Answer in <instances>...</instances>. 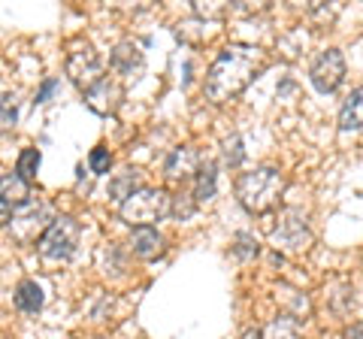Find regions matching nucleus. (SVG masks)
I'll return each mask as SVG.
<instances>
[{
	"mask_svg": "<svg viewBox=\"0 0 363 339\" xmlns=\"http://www.w3.org/2000/svg\"><path fill=\"white\" fill-rule=\"evenodd\" d=\"M257 252H260V243L255 240L252 233H236L233 255L240 257V261H252V257H257Z\"/></svg>",
	"mask_w": 363,
	"mask_h": 339,
	"instance_id": "obj_21",
	"label": "nucleus"
},
{
	"mask_svg": "<svg viewBox=\"0 0 363 339\" xmlns=\"http://www.w3.org/2000/svg\"><path fill=\"white\" fill-rule=\"evenodd\" d=\"M260 336L264 339H300V327L291 318H279V321H272L267 327V333H260Z\"/></svg>",
	"mask_w": 363,
	"mask_h": 339,
	"instance_id": "obj_20",
	"label": "nucleus"
},
{
	"mask_svg": "<svg viewBox=\"0 0 363 339\" xmlns=\"http://www.w3.org/2000/svg\"><path fill=\"white\" fill-rule=\"evenodd\" d=\"M43 303H45V297H43V288L37 285V282L25 279V282H21V285L16 288V306H18L21 312L33 315V312L43 309Z\"/></svg>",
	"mask_w": 363,
	"mask_h": 339,
	"instance_id": "obj_16",
	"label": "nucleus"
},
{
	"mask_svg": "<svg viewBox=\"0 0 363 339\" xmlns=\"http://www.w3.org/2000/svg\"><path fill=\"white\" fill-rule=\"evenodd\" d=\"M136 191H140V170H124V173H118L109 182V197L118 203H124L130 194H136Z\"/></svg>",
	"mask_w": 363,
	"mask_h": 339,
	"instance_id": "obj_17",
	"label": "nucleus"
},
{
	"mask_svg": "<svg viewBox=\"0 0 363 339\" xmlns=\"http://www.w3.org/2000/svg\"><path fill=\"white\" fill-rule=\"evenodd\" d=\"M264 64L267 55L257 46H227L206 73V97L212 104H227L245 91L248 82L264 70Z\"/></svg>",
	"mask_w": 363,
	"mask_h": 339,
	"instance_id": "obj_1",
	"label": "nucleus"
},
{
	"mask_svg": "<svg viewBox=\"0 0 363 339\" xmlns=\"http://www.w3.org/2000/svg\"><path fill=\"white\" fill-rule=\"evenodd\" d=\"M309 79H312L315 91L333 94L336 88L345 82V58H342V52L339 49H324L315 58L312 70H309Z\"/></svg>",
	"mask_w": 363,
	"mask_h": 339,
	"instance_id": "obj_5",
	"label": "nucleus"
},
{
	"mask_svg": "<svg viewBox=\"0 0 363 339\" xmlns=\"http://www.w3.org/2000/svg\"><path fill=\"white\" fill-rule=\"evenodd\" d=\"M67 76H70L73 85H79L82 91H88L91 85H97L100 79H104V61H100L94 46L85 43V46L70 52V58H67Z\"/></svg>",
	"mask_w": 363,
	"mask_h": 339,
	"instance_id": "obj_7",
	"label": "nucleus"
},
{
	"mask_svg": "<svg viewBox=\"0 0 363 339\" xmlns=\"http://www.w3.org/2000/svg\"><path fill=\"white\" fill-rule=\"evenodd\" d=\"M130 248H133L136 257H143V261H155V257L164 255L167 240H164V233L157 228H133Z\"/></svg>",
	"mask_w": 363,
	"mask_h": 339,
	"instance_id": "obj_11",
	"label": "nucleus"
},
{
	"mask_svg": "<svg viewBox=\"0 0 363 339\" xmlns=\"http://www.w3.org/2000/svg\"><path fill=\"white\" fill-rule=\"evenodd\" d=\"M121 100H124V88L118 82H112V79H106V76L85 91L88 109H94L97 116H112V112L121 106Z\"/></svg>",
	"mask_w": 363,
	"mask_h": 339,
	"instance_id": "obj_9",
	"label": "nucleus"
},
{
	"mask_svg": "<svg viewBox=\"0 0 363 339\" xmlns=\"http://www.w3.org/2000/svg\"><path fill=\"white\" fill-rule=\"evenodd\" d=\"M363 128V88H354L339 106V130H360Z\"/></svg>",
	"mask_w": 363,
	"mask_h": 339,
	"instance_id": "obj_13",
	"label": "nucleus"
},
{
	"mask_svg": "<svg viewBox=\"0 0 363 339\" xmlns=\"http://www.w3.org/2000/svg\"><path fill=\"white\" fill-rule=\"evenodd\" d=\"M200 170V152L191 149V145H182V149H173L169 157L164 161V176L169 182H179L185 185L188 179H194Z\"/></svg>",
	"mask_w": 363,
	"mask_h": 339,
	"instance_id": "obj_10",
	"label": "nucleus"
},
{
	"mask_svg": "<svg viewBox=\"0 0 363 339\" xmlns=\"http://www.w3.org/2000/svg\"><path fill=\"white\" fill-rule=\"evenodd\" d=\"M240 339H264V336H260V330H245Z\"/></svg>",
	"mask_w": 363,
	"mask_h": 339,
	"instance_id": "obj_27",
	"label": "nucleus"
},
{
	"mask_svg": "<svg viewBox=\"0 0 363 339\" xmlns=\"http://www.w3.org/2000/svg\"><path fill=\"white\" fill-rule=\"evenodd\" d=\"M9 218H13V209H9L6 203H0V228H6Z\"/></svg>",
	"mask_w": 363,
	"mask_h": 339,
	"instance_id": "obj_26",
	"label": "nucleus"
},
{
	"mask_svg": "<svg viewBox=\"0 0 363 339\" xmlns=\"http://www.w3.org/2000/svg\"><path fill=\"white\" fill-rule=\"evenodd\" d=\"M49 224H52L49 221V209H45L43 203H28V206H21L16 216L9 218L6 228L13 230V236L21 245H28V243H37Z\"/></svg>",
	"mask_w": 363,
	"mask_h": 339,
	"instance_id": "obj_6",
	"label": "nucleus"
},
{
	"mask_svg": "<svg viewBox=\"0 0 363 339\" xmlns=\"http://www.w3.org/2000/svg\"><path fill=\"white\" fill-rule=\"evenodd\" d=\"M16 121H18V100H16V94L4 91L0 94V137L13 130Z\"/></svg>",
	"mask_w": 363,
	"mask_h": 339,
	"instance_id": "obj_18",
	"label": "nucleus"
},
{
	"mask_svg": "<svg viewBox=\"0 0 363 339\" xmlns=\"http://www.w3.org/2000/svg\"><path fill=\"white\" fill-rule=\"evenodd\" d=\"M79 224L70 216H61V218H52V224L45 228V233L37 240V252L45 264H67L70 257L76 255V245H79Z\"/></svg>",
	"mask_w": 363,
	"mask_h": 339,
	"instance_id": "obj_4",
	"label": "nucleus"
},
{
	"mask_svg": "<svg viewBox=\"0 0 363 339\" xmlns=\"http://www.w3.org/2000/svg\"><path fill=\"white\" fill-rule=\"evenodd\" d=\"M242 157H245V152H242V140L240 137H230L224 143V161L230 164V167H240L242 164Z\"/></svg>",
	"mask_w": 363,
	"mask_h": 339,
	"instance_id": "obj_23",
	"label": "nucleus"
},
{
	"mask_svg": "<svg viewBox=\"0 0 363 339\" xmlns=\"http://www.w3.org/2000/svg\"><path fill=\"white\" fill-rule=\"evenodd\" d=\"M37 170H40V149H25L18 155L16 176H21L25 182H33V179H37Z\"/></svg>",
	"mask_w": 363,
	"mask_h": 339,
	"instance_id": "obj_19",
	"label": "nucleus"
},
{
	"mask_svg": "<svg viewBox=\"0 0 363 339\" xmlns=\"http://www.w3.org/2000/svg\"><path fill=\"white\" fill-rule=\"evenodd\" d=\"M55 88H58V79H49V82H45V85L40 88V94H37V104H45V100H49V94L55 91Z\"/></svg>",
	"mask_w": 363,
	"mask_h": 339,
	"instance_id": "obj_24",
	"label": "nucleus"
},
{
	"mask_svg": "<svg viewBox=\"0 0 363 339\" xmlns=\"http://www.w3.org/2000/svg\"><path fill=\"white\" fill-rule=\"evenodd\" d=\"M173 197L164 188H140L121 203V221H128L130 228H155V221L169 216Z\"/></svg>",
	"mask_w": 363,
	"mask_h": 339,
	"instance_id": "obj_3",
	"label": "nucleus"
},
{
	"mask_svg": "<svg viewBox=\"0 0 363 339\" xmlns=\"http://www.w3.org/2000/svg\"><path fill=\"white\" fill-rule=\"evenodd\" d=\"M342 339H363V321H357V324H351L348 330H345V336Z\"/></svg>",
	"mask_w": 363,
	"mask_h": 339,
	"instance_id": "obj_25",
	"label": "nucleus"
},
{
	"mask_svg": "<svg viewBox=\"0 0 363 339\" xmlns=\"http://www.w3.org/2000/svg\"><path fill=\"white\" fill-rule=\"evenodd\" d=\"M215 185H218V170L212 161H200V170L194 176V203H209L215 197Z\"/></svg>",
	"mask_w": 363,
	"mask_h": 339,
	"instance_id": "obj_14",
	"label": "nucleus"
},
{
	"mask_svg": "<svg viewBox=\"0 0 363 339\" xmlns=\"http://www.w3.org/2000/svg\"><path fill=\"white\" fill-rule=\"evenodd\" d=\"M0 203H6L9 209H13V206L16 209L28 206V203H30V185L21 176H16V173L0 176Z\"/></svg>",
	"mask_w": 363,
	"mask_h": 339,
	"instance_id": "obj_12",
	"label": "nucleus"
},
{
	"mask_svg": "<svg viewBox=\"0 0 363 339\" xmlns=\"http://www.w3.org/2000/svg\"><path fill=\"white\" fill-rule=\"evenodd\" d=\"M109 64L116 67L118 73H133L143 67V52H140V46H133V43H118V46L112 49Z\"/></svg>",
	"mask_w": 363,
	"mask_h": 339,
	"instance_id": "obj_15",
	"label": "nucleus"
},
{
	"mask_svg": "<svg viewBox=\"0 0 363 339\" xmlns=\"http://www.w3.org/2000/svg\"><path fill=\"white\" fill-rule=\"evenodd\" d=\"M272 243L276 248H285V252H306L312 243V233H309V224L300 212H285V218L279 221V228L272 230Z\"/></svg>",
	"mask_w": 363,
	"mask_h": 339,
	"instance_id": "obj_8",
	"label": "nucleus"
},
{
	"mask_svg": "<svg viewBox=\"0 0 363 339\" xmlns=\"http://www.w3.org/2000/svg\"><path fill=\"white\" fill-rule=\"evenodd\" d=\"M281 191H285V176L276 167H257L236 179V200L242 203L245 212H255V216H264L276 206Z\"/></svg>",
	"mask_w": 363,
	"mask_h": 339,
	"instance_id": "obj_2",
	"label": "nucleus"
},
{
	"mask_svg": "<svg viewBox=\"0 0 363 339\" xmlns=\"http://www.w3.org/2000/svg\"><path fill=\"white\" fill-rule=\"evenodd\" d=\"M88 167H91V173L106 176V173H109V167H112V155H109V149H104V145L91 149V155H88Z\"/></svg>",
	"mask_w": 363,
	"mask_h": 339,
	"instance_id": "obj_22",
	"label": "nucleus"
}]
</instances>
